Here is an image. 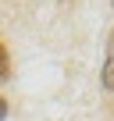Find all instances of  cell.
Here are the masks:
<instances>
[{"mask_svg":"<svg viewBox=\"0 0 114 121\" xmlns=\"http://www.w3.org/2000/svg\"><path fill=\"white\" fill-rule=\"evenodd\" d=\"M103 89H114V32L107 39V60H103Z\"/></svg>","mask_w":114,"mask_h":121,"instance_id":"cell-1","label":"cell"},{"mask_svg":"<svg viewBox=\"0 0 114 121\" xmlns=\"http://www.w3.org/2000/svg\"><path fill=\"white\" fill-rule=\"evenodd\" d=\"M7 71H11V64H7V50H4V43H0V82L7 78Z\"/></svg>","mask_w":114,"mask_h":121,"instance_id":"cell-2","label":"cell"},{"mask_svg":"<svg viewBox=\"0 0 114 121\" xmlns=\"http://www.w3.org/2000/svg\"><path fill=\"white\" fill-rule=\"evenodd\" d=\"M4 117H7V103L0 100V121H4Z\"/></svg>","mask_w":114,"mask_h":121,"instance_id":"cell-3","label":"cell"}]
</instances>
